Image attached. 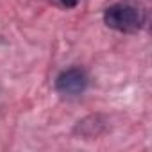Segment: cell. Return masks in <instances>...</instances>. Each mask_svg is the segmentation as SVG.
<instances>
[{
    "label": "cell",
    "mask_w": 152,
    "mask_h": 152,
    "mask_svg": "<svg viewBox=\"0 0 152 152\" xmlns=\"http://www.w3.org/2000/svg\"><path fill=\"white\" fill-rule=\"evenodd\" d=\"M104 23L118 32L134 34L145 25V11L131 2H118L104 11Z\"/></svg>",
    "instance_id": "obj_1"
},
{
    "label": "cell",
    "mask_w": 152,
    "mask_h": 152,
    "mask_svg": "<svg viewBox=\"0 0 152 152\" xmlns=\"http://www.w3.org/2000/svg\"><path fill=\"white\" fill-rule=\"evenodd\" d=\"M90 84L88 73L83 68H68L63 70L56 77V91L66 97H77L86 91Z\"/></svg>",
    "instance_id": "obj_2"
},
{
    "label": "cell",
    "mask_w": 152,
    "mask_h": 152,
    "mask_svg": "<svg viewBox=\"0 0 152 152\" xmlns=\"http://www.w3.org/2000/svg\"><path fill=\"white\" fill-rule=\"evenodd\" d=\"M54 2L57 4V6H61V7H64V9H72V7H75L81 0H54Z\"/></svg>",
    "instance_id": "obj_3"
}]
</instances>
